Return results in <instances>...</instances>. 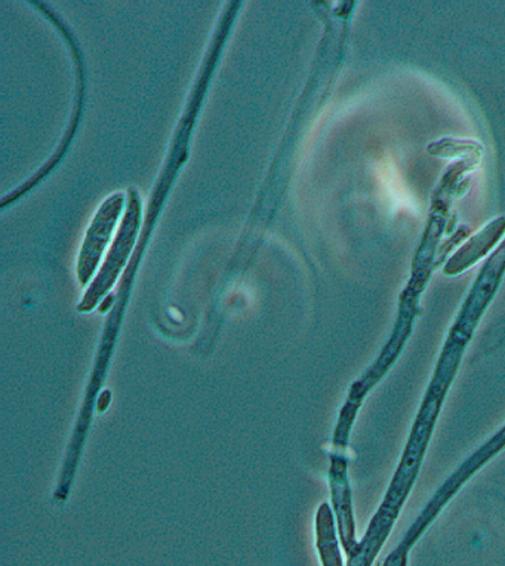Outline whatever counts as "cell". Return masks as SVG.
<instances>
[{"instance_id":"obj_1","label":"cell","mask_w":505,"mask_h":566,"mask_svg":"<svg viewBox=\"0 0 505 566\" xmlns=\"http://www.w3.org/2000/svg\"><path fill=\"white\" fill-rule=\"evenodd\" d=\"M134 276V272L126 270L125 276L122 279L117 302L115 307H113L112 315L108 316L102 344H99L97 359H95L93 376H91L88 389H86L84 405H82L80 417H77L75 432H73L72 441L69 443L59 485H56L54 492L55 502H65L69 499L70 491H72L73 482H75L86 437H88L91 422H93L95 405H97L99 390H102L104 381H106L108 365H111L122 319H124L126 303H128L130 289H133Z\"/></svg>"},{"instance_id":"obj_2","label":"cell","mask_w":505,"mask_h":566,"mask_svg":"<svg viewBox=\"0 0 505 566\" xmlns=\"http://www.w3.org/2000/svg\"><path fill=\"white\" fill-rule=\"evenodd\" d=\"M454 374L434 373L433 381L430 382L429 390L422 402L420 412L413 424L411 438L403 452L402 463H400L398 473L391 482L389 492H387L385 503L381 504L378 515L396 522L398 520L400 509H402L404 500L408 499L409 492L412 490L413 482L418 476L422 457H424L425 448L429 446L431 433H433L434 424L439 411H441L443 400L446 398L448 389L454 381Z\"/></svg>"},{"instance_id":"obj_3","label":"cell","mask_w":505,"mask_h":566,"mask_svg":"<svg viewBox=\"0 0 505 566\" xmlns=\"http://www.w3.org/2000/svg\"><path fill=\"white\" fill-rule=\"evenodd\" d=\"M139 219H141V202H139L138 195L133 190L129 191L128 208H126L119 234H117L116 241L113 243L111 252H108L106 263L99 270L93 285L86 291L85 297L82 300L77 311L84 313L93 312L97 304L111 293L116 279L119 277L122 269H124L126 261H128L130 251H133L139 229Z\"/></svg>"},{"instance_id":"obj_4","label":"cell","mask_w":505,"mask_h":566,"mask_svg":"<svg viewBox=\"0 0 505 566\" xmlns=\"http://www.w3.org/2000/svg\"><path fill=\"white\" fill-rule=\"evenodd\" d=\"M504 447L505 428L501 430L498 434H495V437L492 438L491 441L482 448V450H478L476 454L472 457V459L465 461V463L461 465L459 472H456L454 476L450 478V481H448L445 485H443L441 490L436 492V495H434L433 500L427 504L424 512L418 516L415 524H413L411 530H409L407 535H404V538L402 539V543H400L399 547L404 552L411 551L413 544H415L417 539L421 537V534L424 533L427 526L433 522L434 517H436L439 512L442 511V507L445 506L448 502H450L452 495H454L455 492L460 490L461 485H463L467 479L472 478L476 470L481 469L483 464L487 463V460H490L491 457H494L496 452L503 450Z\"/></svg>"},{"instance_id":"obj_5","label":"cell","mask_w":505,"mask_h":566,"mask_svg":"<svg viewBox=\"0 0 505 566\" xmlns=\"http://www.w3.org/2000/svg\"><path fill=\"white\" fill-rule=\"evenodd\" d=\"M124 203V195H113L104 200L97 214H95L93 223L86 232L80 261H77V279H80L82 286L88 285L91 279H93L104 250H106L107 243L111 242L113 230H115L117 220H119Z\"/></svg>"},{"instance_id":"obj_6","label":"cell","mask_w":505,"mask_h":566,"mask_svg":"<svg viewBox=\"0 0 505 566\" xmlns=\"http://www.w3.org/2000/svg\"><path fill=\"white\" fill-rule=\"evenodd\" d=\"M348 461L346 451L334 450L330 454L329 485L333 492L335 515L338 520L339 535L347 556L351 557L359 548L356 542L355 520H353L351 490L348 482Z\"/></svg>"},{"instance_id":"obj_7","label":"cell","mask_w":505,"mask_h":566,"mask_svg":"<svg viewBox=\"0 0 505 566\" xmlns=\"http://www.w3.org/2000/svg\"><path fill=\"white\" fill-rule=\"evenodd\" d=\"M317 551L324 566H343L333 511L328 504H322L316 516Z\"/></svg>"},{"instance_id":"obj_8","label":"cell","mask_w":505,"mask_h":566,"mask_svg":"<svg viewBox=\"0 0 505 566\" xmlns=\"http://www.w3.org/2000/svg\"><path fill=\"white\" fill-rule=\"evenodd\" d=\"M386 539V535L368 528L367 535L359 543V548H357L355 555L348 557V566H371Z\"/></svg>"},{"instance_id":"obj_9","label":"cell","mask_w":505,"mask_h":566,"mask_svg":"<svg viewBox=\"0 0 505 566\" xmlns=\"http://www.w3.org/2000/svg\"><path fill=\"white\" fill-rule=\"evenodd\" d=\"M385 566H408V555H403V553L394 548V551L390 553V556L387 557Z\"/></svg>"}]
</instances>
